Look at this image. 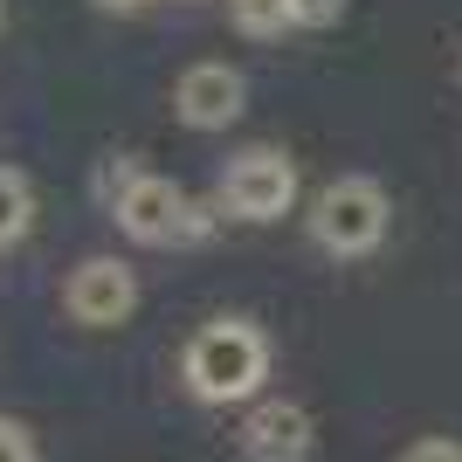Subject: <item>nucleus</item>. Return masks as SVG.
Instances as JSON below:
<instances>
[{
  "label": "nucleus",
  "instance_id": "obj_3",
  "mask_svg": "<svg viewBox=\"0 0 462 462\" xmlns=\"http://www.w3.org/2000/svg\"><path fill=\"white\" fill-rule=\"evenodd\" d=\"M111 221L125 235H132L138 249H166V242H200V235L214 228V214L208 208H193L187 187L166 173H138L132 187L111 200Z\"/></svg>",
  "mask_w": 462,
  "mask_h": 462
},
{
  "label": "nucleus",
  "instance_id": "obj_8",
  "mask_svg": "<svg viewBox=\"0 0 462 462\" xmlns=\"http://www.w3.org/2000/svg\"><path fill=\"white\" fill-rule=\"evenodd\" d=\"M28 228H35V187H28V173L0 166V249H14Z\"/></svg>",
  "mask_w": 462,
  "mask_h": 462
},
{
  "label": "nucleus",
  "instance_id": "obj_4",
  "mask_svg": "<svg viewBox=\"0 0 462 462\" xmlns=\"http://www.w3.org/2000/svg\"><path fill=\"white\" fill-rule=\"evenodd\" d=\"M221 208L235 221H283L297 208V166H290V152H276V145L235 152L228 173H221Z\"/></svg>",
  "mask_w": 462,
  "mask_h": 462
},
{
  "label": "nucleus",
  "instance_id": "obj_1",
  "mask_svg": "<svg viewBox=\"0 0 462 462\" xmlns=\"http://www.w3.org/2000/svg\"><path fill=\"white\" fill-rule=\"evenodd\" d=\"M187 393L208 407H228V401H255L263 380H270V338L249 325V318H214V325L193 331L187 346Z\"/></svg>",
  "mask_w": 462,
  "mask_h": 462
},
{
  "label": "nucleus",
  "instance_id": "obj_12",
  "mask_svg": "<svg viewBox=\"0 0 462 462\" xmlns=\"http://www.w3.org/2000/svg\"><path fill=\"white\" fill-rule=\"evenodd\" d=\"M401 462H462V442H448V435H428V442H414Z\"/></svg>",
  "mask_w": 462,
  "mask_h": 462
},
{
  "label": "nucleus",
  "instance_id": "obj_5",
  "mask_svg": "<svg viewBox=\"0 0 462 462\" xmlns=\"http://www.w3.org/2000/svg\"><path fill=\"white\" fill-rule=\"evenodd\" d=\"M62 310H69L83 331L125 325V318L138 310V270H132V263H117V255H90V263H77L69 283H62Z\"/></svg>",
  "mask_w": 462,
  "mask_h": 462
},
{
  "label": "nucleus",
  "instance_id": "obj_9",
  "mask_svg": "<svg viewBox=\"0 0 462 462\" xmlns=\"http://www.w3.org/2000/svg\"><path fill=\"white\" fill-rule=\"evenodd\" d=\"M228 14L249 42H270V35L290 28V0H228Z\"/></svg>",
  "mask_w": 462,
  "mask_h": 462
},
{
  "label": "nucleus",
  "instance_id": "obj_6",
  "mask_svg": "<svg viewBox=\"0 0 462 462\" xmlns=\"http://www.w3.org/2000/svg\"><path fill=\"white\" fill-rule=\"evenodd\" d=\"M173 111H180L187 132H228L235 117L249 111V83H242V69H228V62H193L173 83Z\"/></svg>",
  "mask_w": 462,
  "mask_h": 462
},
{
  "label": "nucleus",
  "instance_id": "obj_2",
  "mask_svg": "<svg viewBox=\"0 0 462 462\" xmlns=\"http://www.w3.org/2000/svg\"><path fill=\"white\" fill-rule=\"evenodd\" d=\"M386 228H393V200L373 173H346L310 200V242L325 255H338V263L373 255L386 242Z\"/></svg>",
  "mask_w": 462,
  "mask_h": 462
},
{
  "label": "nucleus",
  "instance_id": "obj_7",
  "mask_svg": "<svg viewBox=\"0 0 462 462\" xmlns=\"http://www.w3.org/2000/svg\"><path fill=\"white\" fill-rule=\"evenodd\" d=\"M310 442H318L310 407L304 401H283V393L255 401L249 421H242V456H249V462H304Z\"/></svg>",
  "mask_w": 462,
  "mask_h": 462
},
{
  "label": "nucleus",
  "instance_id": "obj_11",
  "mask_svg": "<svg viewBox=\"0 0 462 462\" xmlns=\"http://www.w3.org/2000/svg\"><path fill=\"white\" fill-rule=\"evenodd\" d=\"M0 462H35V435L14 414H0Z\"/></svg>",
  "mask_w": 462,
  "mask_h": 462
},
{
  "label": "nucleus",
  "instance_id": "obj_13",
  "mask_svg": "<svg viewBox=\"0 0 462 462\" xmlns=\"http://www.w3.org/2000/svg\"><path fill=\"white\" fill-rule=\"evenodd\" d=\"M90 7H104V14H138L145 0H90Z\"/></svg>",
  "mask_w": 462,
  "mask_h": 462
},
{
  "label": "nucleus",
  "instance_id": "obj_10",
  "mask_svg": "<svg viewBox=\"0 0 462 462\" xmlns=\"http://www.w3.org/2000/svg\"><path fill=\"white\" fill-rule=\"evenodd\" d=\"M346 21V0H290V28H331Z\"/></svg>",
  "mask_w": 462,
  "mask_h": 462
}]
</instances>
